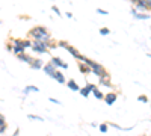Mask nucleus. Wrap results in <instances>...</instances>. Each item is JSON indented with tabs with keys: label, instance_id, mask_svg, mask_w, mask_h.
Returning <instances> with one entry per match:
<instances>
[{
	"label": "nucleus",
	"instance_id": "nucleus-1",
	"mask_svg": "<svg viewBox=\"0 0 151 136\" xmlns=\"http://www.w3.org/2000/svg\"><path fill=\"white\" fill-rule=\"evenodd\" d=\"M29 38H32V41L44 42V44H50V42H52V38H50V32H48L45 27H42V26H35L33 29H30Z\"/></svg>",
	"mask_w": 151,
	"mask_h": 136
},
{
	"label": "nucleus",
	"instance_id": "nucleus-2",
	"mask_svg": "<svg viewBox=\"0 0 151 136\" xmlns=\"http://www.w3.org/2000/svg\"><path fill=\"white\" fill-rule=\"evenodd\" d=\"M82 64H85L88 68H89V71H92L95 76H98V77H101L103 74H106V70H104L103 65H100L98 62H94V60L88 59V58H85V59L82 60Z\"/></svg>",
	"mask_w": 151,
	"mask_h": 136
},
{
	"label": "nucleus",
	"instance_id": "nucleus-3",
	"mask_svg": "<svg viewBox=\"0 0 151 136\" xmlns=\"http://www.w3.org/2000/svg\"><path fill=\"white\" fill-rule=\"evenodd\" d=\"M52 47V44H44V42H38V41H30V48L36 53H47L48 48Z\"/></svg>",
	"mask_w": 151,
	"mask_h": 136
},
{
	"label": "nucleus",
	"instance_id": "nucleus-4",
	"mask_svg": "<svg viewBox=\"0 0 151 136\" xmlns=\"http://www.w3.org/2000/svg\"><path fill=\"white\" fill-rule=\"evenodd\" d=\"M133 5L141 11H150V8H151L150 0H133Z\"/></svg>",
	"mask_w": 151,
	"mask_h": 136
},
{
	"label": "nucleus",
	"instance_id": "nucleus-5",
	"mask_svg": "<svg viewBox=\"0 0 151 136\" xmlns=\"http://www.w3.org/2000/svg\"><path fill=\"white\" fill-rule=\"evenodd\" d=\"M67 50H68V53H70V55H73L77 60H83V59H85V56H83V55H80L77 48L73 47V45H68V47H67Z\"/></svg>",
	"mask_w": 151,
	"mask_h": 136
},
{
	"label": "nucleus",
	"instance_id": "nucleus-6",
	"mask_svg": "<svg viewBox=\"0 0 151 136\" xmlns=\"http://www.w3.org/2000/svg\"><path fill=\"white\" fill-rule=\"evenodd\" d=\"M50 64H52L55 68L56 67H60V68H64V70H67L68 68V65L64 62V60H62L60 58H52V62H50Z\"/></svg>",
	"mask_w": 151,
	"mask_h": 136
},
{
	"label": "nucleus",
	"instance_id": "nucleus-7",
	"mask_svg": "<svg viewBox=\"0 0 151 136\" xmlns=\"http://www.w3.org/2000/svg\"><path fill=\"white\" fill-rule=\"evenodd\" d=\"M94 89H97V88H95V85H92V83H88V85H86V88H80V89H79V92H80V94L86 98L88 95H89V92H91V91H94Z\"/></svg>",
	"mask_w": 151,
	"mask_h": 136
},
{
	"label": "nucleus",
	"instance_id": "nucleus-8",
	"mask_svg": "<svg viewBox=\"0 0 151 136\" xmlns=\"http://www.w3.org/2000/svg\"><path fill=\"white\" fill-rule=\"evenodd\" d=\"M116 98H118V95L115 94V92H109L107 95H104V98L103 100L106 101V104H109V106H112L113 103L116 101Z\"/></svg>",
	"mask_w": 151,
	"mask_h": 136
},
{
	"label": "nucleus",
	"instance_id": "nucleus-9",
	"mask_svg": "<svg viewBox=\"0 0 151 136\" xmlns=\"http://www.w3.org/2000/svg\"><path fill=\"white\" fill-rule=\"evenodd\" d=\"M42 70H44V73L47 74V76H50V77H52L53 76V74H55V71H56V68L52 65V64H45V65H42Z\"/></svg>",
	"mask_w": 151,
	"mask_h": 136
},
{
	"label": "nucleus",
	"instance_id": "nucleus-10",
	"mask_svg": "<svg viewBox=\"0 0 151 136\" xmlns=\"http://www.w3.org/2000/svg\"><path fill=\"white\" fill-rule=\"evenodd\" d=\"M56 82H59V83H65V77H64V74H62L60 71H55V74H53V76H52Z\"/></svg>",
	"mask_w": 151,
	"mask_h": 136
},
{
	"label": "nucleus",
	"instance_id": "nucleus-11",
	"mask_svg": "<svg viewBox=\"0 0 151 136\" xmlns=\"http://www.w3.org/2000/svg\"><path fill=\"white\" fill-rule=\"evenodd\" d=\"M100 83L101 85H106V86H110V76L106 73V74H103L101 77H100Z\"/></svg>",
	"mask_w": 151,
	"mask_h": 136
},
{
	"label": "nucleus",
	"instance_id": "nucleus-12",
	"mask_svg": "<svg viewBox=\"0 0 151 136\" xmlns=\"http://www.w3.org/2000/svg\"><path fill=\"white\" fill-rule=\"evenodd\" d=\"M18 59H20V60H23V62H27V64H32V62H33V58H32V56H29V55H26V53L20 55V56H18Z\"/></svg>",
	"mask_w": 151,
	"mask_h": 136
},
{
	"label": "nucleus",
	"instance_id": "nucleus-13",
	"mask_svg": "<svg viewBox=\"0 0 151 136\" xmlns=\"http://www.w3.org/2000/svg\"><path fill=\"white\" fill-rule=\"evenodd\" d=\"M30 68H33V70L42 68V60H41V59H33V62L30 64Z\"/></svg>",
	"mask_w": 151,
	"mask_h": 136
},
{
	"label": "nucleus",
	"instance_id": "nucleus-14",
	"mask_svg": "<svg viewBox=\"0 0 151 136\" xmlns=\"http://www.w3.org/2000/svg\"><path fill=\"white\" fill-rule=\"evenodd\" d=\"M132 14H133V17L137 18V20H150V14H137L136 11H132Z\"/></svg>",
	"mask_w": 151,
	"mask_h": 136
},
{
	"label": "nucleus",
	"instance_id": "nucleus-15",
	"mask_svg": "<svg viewBox=\"0 0 151 136\" xmlns=\"http://www.w3.org/2000/svg\"><path fill=\"white\" fill-rule=\"evenodd\" d=\"M67 85H68V88L73 89V91H79V89H80V86L77 85V82H76V80H68Z\"/></svg>",
	"mask_w": 151,
	"mask_h": 136
},
{
	"label": "nucleus",
	"instance_id": "nucleus-16",
	"mask_svg": "<svg viewBox=\"0 0 151 136\" xmlns=\"http://www.w3.org/2000/svg\"><path fill=\"white\" fill-rule=\"evenodd\" d=\"M38 91H40V89H38L36 88V86H26V88H24V95H26V94H29V92H38Z\"/></svg>",
	"mask_w": 151,
	"mask_h": 136
},
{
	"label": "nucleus",
	"instance_id": "nucleus-17",
	"mask_svg": "<svg viewBox=\"0 0 151 136\" xmlns=\"http://www.w3.org/2000/svg\"><path fill=\"white\" fill-rule=\"evenodd\" d=\"M92 94H94V97H95V98H98V100H103V98H104V94H103L101 91H98V89H94V91H92Z\"/></svg>",
	"mask_w": 151,
	"mask_h": 136
},
{
	"label": "nucleus",
	"instance_id": "nucleus-18",
	"mask_svg": "<svg viewBox=\"0 0 151 136\" xmlns=\"http://www.w3.org/2000/svg\"><path fill=\"white\" fill-rule=\"evenodd\" d=\"M98 129H100V132H101V133H106L107 129H109V124H107V122H103V124L98 126Z\"/></svg>",
	"mask_w": 151,
	"mask_h": 136
},
{
	"label": "nucleus",
	"instance_id": "nucleus-19",
	"mask_svg": "<svg viewBox=\"0 0 151 136\" xmlns=\"http://www.w3.org/2000/svg\"><path fill=\"white\" fill-rule=\"evenodd\" d=\"M79 70H80V71H82L83 74H86V73H89V68H88V67H86L85 64H82V62L79 64Z\"/></svg>",
	"mask_w": 151,
	"mask_h": 136
},
{
	"label": "nucleus",
	"instance_id": "nucleus-20",
	"mask_svg": "<svg viewBox=\"0 0 151 136\" xmlns=\"http://www.w3.org/2000/svg\"><path fill=\"white\" fill-rule=\"evenodd\" d=\"M109 33H110V30H109L107 27H101V29H100V35L106 36V35H109Z\"/></svg>",
	"mask_w": 151,
	"mask_h": 136
},
{
	"label": "nucleus",
	"instance_id": "nucleus-21",
	"mask_svg": "<svg viewBox=\"0 0 151 136\" xmlns=\"http://www.w3.org/2000/svg\"><path fill=\"white\" fill-rule=\"evenodd\" d=\"M6 129H8V124H6V122H3V124H0V135L5 133V132H6Z\"/></svg>",
	"mask_w": 151,
	"mask_h": 136
},
{
	"label": "nucleus",
	"instance_id": "nucleus-22",
	"mask_svg": "<svg viewBox=\"0 0 151 136\" xmlns=\"http://www.w3.org/2000/svg\"><path fill=\"white\" fill-rule=\"evenodd\" d=\"M139 101L147 104V103H148V97H147V95H139Z\"/></svg>",
	"mask_w": 151,
	"mask_h": 136
},
{
	"label": "nucleus",
	"instance_id": "nucleus-23",
	"mask_svg": "<svg viewBox=\"0 0 151 136\" xmlns=\"http://www.w3.org/2000/svg\"><path fill=\"white\" fill-rule=\"evenodd\" d=\"M29 119H38V121H44L42 117H38V115H29Z\"/></svg>",
	"mask_w": 151,
	"mask_h": 136
},
{
	"label": "nucleus",
	"instance_id": "nucleus-24",
	"mask_svg": "<svg viewBox=\"0 0 151 136\" xmlns=\"http://www.w3.org/2000/svg\"><path fill=\"white\" fill-rule=\"evenodd\" d=\"M97 12H98V14H101V15H107V14H109L107 11H104V9H101V8H97Z\"/></svg>",
	"mask_w": 151,
	"mask_h": 136
},
{
	"label": "nucleus",
	"instance_id": "nucleus-25",
	"mask_svg": "<svg viewBox=\"0 0 151 136\" xmlns=\"http://www.w3.org/2000/svg\"><path fill=\"white\" fill-rule=\"evenodd\" d=\"M58 45H59V47L67 48V47H68V42H67V41H59V42H58Z\"/></svg>",
	"mask_w": 151,
	"mask_h": 136
},
{
	"label": "nucleus",
	"instance_id": "nucleus-26",
	"mask_svg": "<svg viewBox=\"0 0 151 136\" xmlns=\"http://www.w3.org/2000/svg\"><path fill=\"white\" fill-rule=\"evenodd\" d=\"M52 9H53V11L56 12L58 15H60V11H59V8H58V6H52Z\"/></svg>",
	"mask_w": 151,
	"mask_h": 136
},
{
	"label": "nucleus",
	"instance_id": "nucleus-27",
	"mask_svg": "<svg viewBox=\"0 0 151 136\" xmlns=\"http://www.w3.org/2000/svg\"><path fill=\"white\" fill-rule=\"evenodd\" d=\"M48 100H50V101H52V103H55V104H60V101H58V100H56V98H48Z\"/></svg>",
	"mask_w": 151,
	"mask_h": 136
},
{
	"label": "nucleus",
	"instance_id": "nucleus-28",
	"mask_svg": "<svg viewBox=\"0 0 151 136\" xmlns=\"http://www.w3.org/2000/svg\"><path fill=\"white\" fill-rule=\"evenodd\" d=\"M3 122H6V119H5V117L0 114V124H3Z\"/></svg>",
	"mask_w": 151,
	"mask_h": 136
},
{
	"label": "nucleus",
	"instance_id": "nucleus-29",
	"mask_svg": "<svg viewBox=\"0 0 151 136\" xmlns=\"http://www.w3.org/2000/svg\"><path fill=\"white\" fill-rule=\"evenodd\" d=\"M142 136H150V135H142Z\"/></svg>",
	"mask_w": 151,
	"mask_h": 136
},
{
	"label": "nucleus",
	"instance_id": "nucleus-30",
	"mask_svg": "<svg viewBox=\"0 0 151 136\" xmlns=\"http://www.w3.org/2000/svg\"><path fill=\"white\" fill-rule=\"evenodd\" d=\"M0 24H2V21H0Z\"/></svg>",
	"mask_w": 151,
	"mask_h": 136
}]
</instances>
